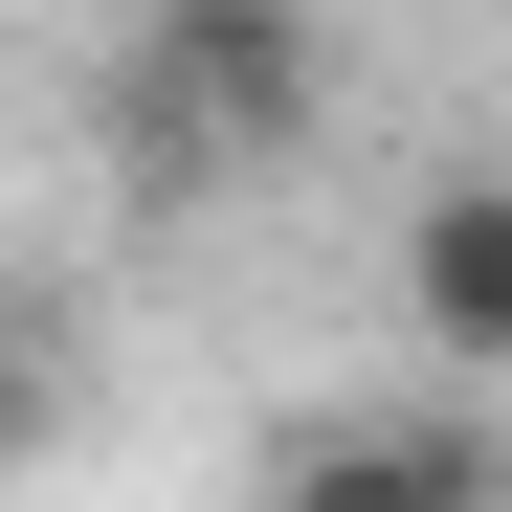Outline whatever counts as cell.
Listing matches in <instances>:
<instances>
[{"mask_svg": "<svg viewBox=\"0 0 512 512\" xmlns=\"http://www.w3.org/2000/svg\"><path fill=\"white\" fill-rule=\"evenodd\" d=\"M268 512H512V446H490V401H401V423H312V446L268 468Z\"/></svg>", "mask_w": 512, "mask_h": 512, "instance_id": "cell-2", "label": "cell"}, {"mask_svg": "<svg viewBox=\"0 0 512 512\" xmlns=\"http://www.w3.org/2000/svg\"><path fill=\"white\" fill-rule=\"evenodd\" d=\"M90 134H112L134 223H201L245 179H290V156H334V23L312 0H134L112 67H90Z\"/></svg>", "mask_w": 512, "mask_h": 512, "instance_id": "cell-1", "label": "cell"}, {"mask_svg": "<svg viewBox=\"0 0 512 512\" xmlns=\"http://www.w3.org/2000/svg\"><path fill=\"white\" fill-rule=\"evenodd\" d=\"M67 401H90V379H67V312H23V290H0V490L67 446Z\"/></svg>", "mask_w": 512, "mask_h": 512, "instance_id": "cell-4", "label": "cell"}, {"mask_svg": "<svg viewBox=\"0 0 512 512\" xmlns=\"http://www.w3.org/2000/svg\"><path fill=\"white\" fill-rule=\"evenodd\" d=\"M401 334H423L446 379L512 357V179H423V223H401Z\"/></svg>", "mask_w": 512, "mask_h": 512, "instance_id": "cell-3", "label": "cell"}]
</instances>
